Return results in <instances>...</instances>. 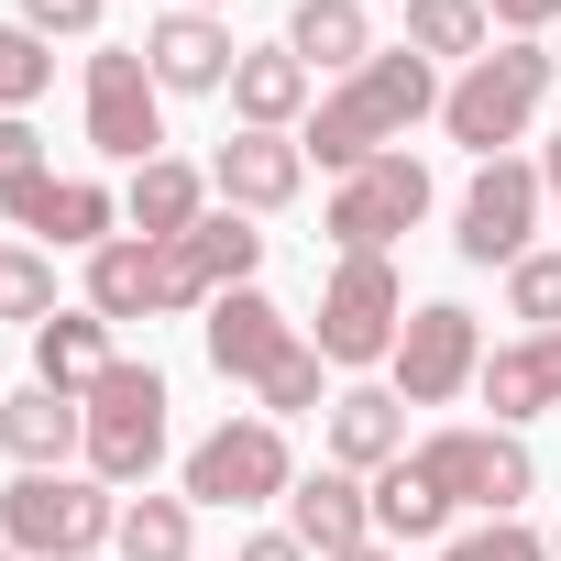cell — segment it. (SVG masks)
Instances as JSON below:
<instances>
[{"instance_id":"cell-1","label":"cell","mask_w":561,"mask_h":561,"mask_svg":"<svg viewBox=\"0 0 561 561\" xmlns=\"http://www.w3.org/2000/svg\"><path fill=\"white\" fill-rule=\"evenodd\" d=\"M430 111H440V67H430L419 45H386V56H364V67H353V78L309 111V133H298V144H309L331 176H353V165L397 154Z\"/></svg>"},{"instance_id":"cell-2","label":"cell","mask_w":561,"mask_h":561,"mask_svg":"<svg viewBox=\"0 0 561 561\" xmlns=\"http://www.w3.org/2000/svg\"><path fill=\"white\" fill-rule=\"evenodd\" d=\"M550 78H561V56L506 34V45H484V56H473V67L440 89V133H451V144H473V165H495V154H506V144L539 122Z\"/></svg>"},{"instance_id":"cell-3","label":"cell","mask_w":561,"mask_h":561,"mask_svg":"<svg viewBox=\"0 0 561 561\" xmlns=\"http://www.w3.org/2000/svg\"><path fill=\"white\" fill-rule=\"evenodd\" d=\"M111 528H122V495L100 473H12V495H0V539L23 561H89L111 550Z\"/></svg>"},{"instance_id":"cell-4","label":"cell","mask_w":561,"mask_h":561,"mask_svg":"<svg viewBox=\"0 0 561 561\" xmlns=\"http://www.w3.org/2000/svg\"><path fill=\"white\" fill-rule=\"evenodd\" d=\"M397 331H408L397 264H386V253H342L331 287H320V331H309V353L342 364V375H364V364H397Z\"/></svg>"},{"instance_id":"cell-5","label":"cell","mask_w":561,"mask_h":561,"mask_svg":"<svg viewBox=\"0 0 561 561\" xmlns=\"http://www.w3.org/2000/svg\"><path fill=\"white\" fill-rule=\"evenodd\" d=\"M89 473L122 495V484H154V462H165V375L154 364H111L89 397Z\"/></svg>"},{"instance_id":"cell-6","label":"cell","mask_w":561,"mask_h":561,"mask_svg":"<svg viewBox=\"0 0 561 561\" xmlns=\"http://www.w3.org/2000/svg\"><path fill=\"white\" fill-rule=\"evenodd\" d=\"M287 484H298L287 419H264V408H253V419H220V430L187 451V484H176V495H187V506H231V517H242V506H275Z\"/></svg>"},{"instance_id":"cell-7","label":"cell","mask_w":561,"mask_h":561,"mask_svg":"<svg viewBox=\"0 0 561 561\" xmlns=\"http://www.w3.org/2000/svg\"><path fill=\"white\" fill-rule=\"evenodd\" d=\"M419 473L451 495V506H484V517H517L539 495V462L517 430H430L419 440Z\"/></svg>"},{"instance_id":"cell-8","label":"cell","mask_w":561,"mask_h":561,"mask_svg":"<svg viewBox=\"0 0 561 561\" xmlns=\"http://www.w3.org/2000/svg\"><path fill=\"white\" fill-rule=\"evenodd\" d=\"M253 264H264V231H253L242 209H209L198 231L154 242V309H165V320H176V309H209V298L253 287Z\"/></svg>"},{"instance_id":"cell-9","label":"cell","mask_w":561,"mask_h":561,"mask_svg":"<svg viewBox=\"0 0 561 561\" xmlns=\"http://www.w3.org/2000/svg\"><path fill=\"white\" fill-rule=\"evenodd\" d=\"M89 144L111 165H154L165 154V89H154L144 45H89Z\"/></svg>"},{"instance_id":"cell-10","label":"cell","mask_w":561,"mask_h":561,"mask_svg":"<svg viewBox=\"0 0 561 561\" xmlns=\"http://www.w3.org/2000/svg\"><path fill=\"white\" fill-rule=\"evenodd\" d=\"M539 209H550L539 165L495 154V165H473V187H462V209H451V253H462V264H517V253H539Z\"/></svg>"},{"instance_id":"cell-11","label":"cell","mask_w":561,"mask_h":561,"mask_svg":"<svg viewBox=\"0 0 561 561\" xmlns=\"http://www.w3.org/2000/svg\"><path fill=\"white\" fill-rule=\"evenodd\" d=\"M430 220V165L419 154H375V165H353L342 187H331V209H320V231L342 242V253H386L397 231H419Z\"/></svg>"},{"instance_id":"cell-12","label":"cell","mask_w":561,"mask_h":561,"mask_svg":"<svg viewBox=\"0 0 561 561\" xmlns=\"http://www.w3.org/2000/svg\"><path fill=\"white\" fill-rule=\"evenodd\" d=\"M473 375H484V331H473V309H462V298H430V309H408L386 386H397L408 408H451Z\"/></svg>"},{"instance_id":"cell-13","label":"cell","mask_w":561,"mask_h":561,"mask_svg":"<svg viewBox=\"0 0 561 561\" xmlns=\"http://www.w3.org/2000/svg\"><path fill=\"white\" fill-rule=\"evenodd\" d=\"M198 342H209V364H220V386H275L309 342H298V320L275 309L264 287H231V298H209V320H198Z\"/></svg>"},{"instance_id":"cell-14","label":"cell","mask_w":561,"mask_h":561,"mask_svg":"<svg viewBox=\"0 0 561 561\" xmlns=\"http://www.w3.org/2000/svg\"><path fill=\"white\" fill-rule=\"evenodd\" d=\"M209 187H220V209L275 220V209H298V187H309V144L298 133H231L209 154Z\"/></svg>"},{"instance_id":"cell-15","label":"cell","mask_w":561,"mask_h":561,"mask_svg":"<svg viewBox=\"0 0 561 561\" xmlns=\"http://www.w3.org/2000/svg\"><path fill=\"white\" fill-rule=\"evenodd\" d=\"M144 67H154V89H165V100H198V89H231L242 45H231V23H220V12H187V0H176V12L144 34Z\"/></svg>"},{"instance_id":"cell-16","label":"cell","mask_w":561,"mask_h":561,"mask_svg":"<svg viewBox=\"0 0 561 561\" xmlns=\"http://www.w3.org/2000/svg\"><path fill=\"white\" fill-rule=\"evenodd\" d=\"M287 528L309 539V561H342V550H364V539H375V495H364V473H342V462L298 473V484H287Z\"/></svg>"},{"instance_id":"cell-17","label":"cell","mask_w":561,"mask_h":561,"mask_svg":"<svg viewBox=\"0 0 561 561\" xmlns=\"http://www.w3.org/2000/svg\"><path fill=\"white\" fill-rule=\"evenodd\" d=\"M0 220L34 231V242H56V253H67V242H78V253H100V242H111V220H122V198H111L100 176H45V187H23Z\"/></svg>"},{"instance_id":"cell-18","label":"cell","mask_w":561,"mask_h":561,"mask_svg":"<svg viewBox=\"0 0 561 561\" xmlns=\"http://www.w3.org/2000/svg\"><path fill=\"white\" fill-rule=\"evenodd\" d=\"M473 397L495 408V430H528V419H550V408H561V331H528V342L484 353Z\"/></svg>"},{"instance_id":"cell-19","label":"cell","mask_w":561,"mask_h":561,"mask_svg":"<svg viewBox=\"0 0 561 561\" xmlns=\"http://www.w3.org/2000/svg\"><path fill=\"white\" fill-rule=\"evenodd\" d=\"M320 430H331V462H342V473H386V462L408 451V397H397V386H342V397L320 408Z\"/></svg>"},{"instance_id":"cell-20","label":"cell","mask_w":561,"mask_h":561,"mask_svg":"<svg viewBox=\"0 0 561 561\" xmlns=\"http://www.w3.org/2000/svg\"><path fill=\"white\" fill-rule=\"evenodd\" d=\"M0 451H12L23 473H67V451H89V408H78V397H56V386L0 397Z\"/></svg>"},{"instance_id":"cell-21","label":"cell","mask_w":561,"mask_h":561,"mask_svg":"<svg viewBox=\"0 0 561 561\" xmlns=\"http://www.w3.org/2000/svg\"><path fill=\"white\" fill-rule=\"evenodd\" d=\"M287 56L342 89V78H353L364 56H386V45H375V12H364V0H298V12H287Z\"/></svg>"},{"instance_id":"cell-22","label":"cell","mask_w":561,"mask_h":561,"mask_svg":"<svg viewBox=\"0 0 561 561\" xmlns=\"http://www.w3.org/2000/svg\"><path fill=\"white\" fill-rule=\"evenodd\" d=\"M231 122H242V133H298V122H309V67H298L287 45H242V67H231Z\"/></svg>"},{"instance_id":"cell-23","label":"cell","mask_w":561,"mask_h":561,"mask_svg":"<svg viewBox=\"0 0 561 561\" xmlns=\"http://www.w3.org/2000/svg\"><path fill=\"white\" fill-rule=\"evenodd\" d=\"M122 220H133L144 242H176V231H198V220H209V176H198V165H176V154H154V165H133Z\"/></svg>"},{"instance_id":"cell-24","label":"cell","mask_w":561,"mask_h":561,"mask_svg":"<svg viewBox=\"0 0 561 561\" xmlns=\"http://www.w3.org/2000/svg\"><path fill=\"white\" fill-rule=\"evenodd\" d=\"M111 364H122V353H111V320H100V309H56V320L34 331V386H56V397H89Z\"/></svg>"},{"instance_id":"cell-25","label":"cell","mask_w":561,"mask_h":561,"mask_svg":"<svg viewBox=\"0 0 561 561\" xmlns=\"http://www.w3.org/2000/svg\"><path fill=\"white\" fill-rule=\"evenodd\" d=\"M364 495H375V539H397V550H408V539H440V528H451V495H440V484L419 473V451H397L386 473H364Z\"/></svg>"},{"instance_id":"cell-26","label":"cell","mask_w":561,"mask_h":561,"mask_svg":"<svg viewBox=\"0 0 561 561\" xmlns=\"http://www.w3.org/2000/svg\"><path fill=\"white\" fill-rule=\"evenodd\" d=\"M89 309L122 331V320H165L154 309V242L144 231H111L100 253H89Z\"/></svg>"},{"instance_id":"cell-27","label":"cell","mask_w":561,"mask_h":561,"mask_svg":"<svg viewBox=\"0 0 561 561\" xmlns=\"http://www.w3.org/2000/svg\"><path fill=\"white\" fill-rule=\"evenodd\" d=\"M111 550L122 561H198V506L187 495H122V528H111Z\"/></svg>"},{"instance_id":"cell-28","label":"cell","mask_w":561,"mask_h":561,"mask_svg":"<svg viewBox=\"0 0 561 561\" xmlns=\"http://www.w3.org/2000/svg\"><path fill=\"white\" fill-rule=\"evenodd\" d=\"M408 45H419L430 67H440V56L473 67V56L495 45V23H484V0H408Z\"/></svg>"},{"instance_id":"cell-29","label":"cell","mask_w":561,"mask_h":561,"mask_svg":"<svg viewBox=\"0 0 561 561\" xmlns=\"http://www.w3.org/2000/svg\"><path fill=\"white\" fill-rule=\"evenodd\" d=\"M0 320H23V331L56 320V264L23 253V242H0Z\"/></svg>"},{"instance_id":"cell-30","label":"cell","mask_w":561,"mask_h":561,"mask_svg":"<svg viewBox=\"0 0 561 561\" xmlns=\"http://www.w3.org/2000/svg\"><path fill=\"white\" fill-rule=\"evenodd\" d=\"M45 78H56L45 34H34V23H0V111H34V100H45Z\"/></svg>"},{"instance_id":"cell-31","label":"cell","mask_w":561,"mask_h":561,"mask_svg":"<svg viewBox=\"0 0 561 561\" xmlns=\"http://www.w3.org/2000/svg\"><path fill=\"white\" fill-rule=\"evenodd\" d=\"M506 309L528 331H561V253H517L506 264Z\"/></svg>"},{"instance_id":"cell-32","label":"cell","mask_w":561,"mask_h":561,"mask_svg":"<svg viewBox=\"0 0 561 561\" xmlns=\"http://www.w3.org/2000/svg\"><path fill=\"white\" fill-rule=\"evenodd\" d=\"M440 561H550V539H539V528H517V517H484V528H451V539H440Z\"/></svg>"},{"instance_id":"cell-33","label":"cell","mask_w":561,"mask_h":561,"mask_svg":"<svg viewBox=\"0 0 561 561\" xmlns=\"http://www.w3.org/2000/svg\"><path fill=\"white\" fill-rule=\"evenodd\" d=\"M56 165H45V133L23 122V111H0V209H12L23 187H45Z\"/></svg>"},{"instance_id":"cell-34","label":"cell","mask_w":561,"mask_h":561,"mask_svg":"<svg viewBox=\"0 0 561 561\" xmlns=\"http://www.w3.org/2000/svg\"><path fill=\"white\" fill-rule=\"evenodd\" d=\"M23 23L56 45V34H100V0H23Z\"/></svg>"},{"instance_id":"cell-35","label":"cell","mask_w":561,"mask_h":561,"mask_svg":"<svg viewBox=\"0 0 561 561\" xmlns=\"http://www.w3.org/2000/svg\"><path fill=\"white\" fill-rule=\"evenodd\" d=\"M484 23H506L517 45H539V34L561 23V0H484Z\"/></svg>"},{"instance_id":"cell-36","label":"cell","mask_w":561,"mask_h":561,"mask_svg":"<svg viewBox=\"0 0 561 561\" xmlns=\"http://www.w3.org/2000/svg\"><path fill=\"white\" fill-rule=\"evenodd\" d=\"M231 561H309V539H298V528H253Z\"/></svg>"},{"instance_id":"cell-37","label":"cell","mask_w":561,"mask_h":561,"mask_svg":"<svg viewBox=\"0 0 561 561\" xmlns=\"http://www.w3.org/2000/svg\"><path fill=\"white\" fill-rule=\"evenodd\" d=\"M539 187H550V209H561V133L539 144Z\"/></svg>"},{"instance_id":"cell-38","label":"cell","mask_w":561,"mask_h":561,"mask_svg":"<svg viewBox=\"0 0 561 561\" xmlns=\"http://www.w3.org/2000/svg\"><path fill=\"white\" fill-rule=\"evenodd\" d=\"M342 561H408V550H397V539H364V550H342Z\"/></svg>"},{"instance_id":"cell-39","label":"cell","mask_w":561,"mask_h":561,"mask_svg":"<svg viewBox=\"0 0 561 561\" xmlns=\"http://www.w3.org/2000/svg\"><path fill=\"white\" fill-rule=\"evenodd\" d=\"M187 12H220V0H187Z\"/></svg>"},{"instance_id":"cell-40","label":"cell","mask_w":561,"mask_h":561,"mask_svg":"<svg viewBox=\"0 0 561 561\" xmlns=\"http://www.w3.org/2000/svg\"><path fill=\"white\" fill-rule=\"evenodd\" d=\"M0 561H23V550H12V539H0Z\"/></svg>"},{"instance_id":"cell-41","label":"cell","mask_w":561,"mask_h":561,"mask_svg":"<svg viewBox=\"0 0 561 561\" xmlns=\"http://www.w3.org/2000/svg\"><path fill=\"white\" fill-rule=\"evenodd\" d=\"M550 561H561V528H550Z\"/></svg>"},{"instance_id":"cell-42","label":"cell","mask_w":561,"mask_h":561,"mask_svg":"<svg viewBox=\"0 0 561 561\" xmlns=\"http://www.w3.org/2000/svg\"><path fill=\"white\" fill-rule=\"evenodd\" d=\"M364 12H375V0H364ZM397 12H408V0H397Z\"/></svg>"}]
</instances>
